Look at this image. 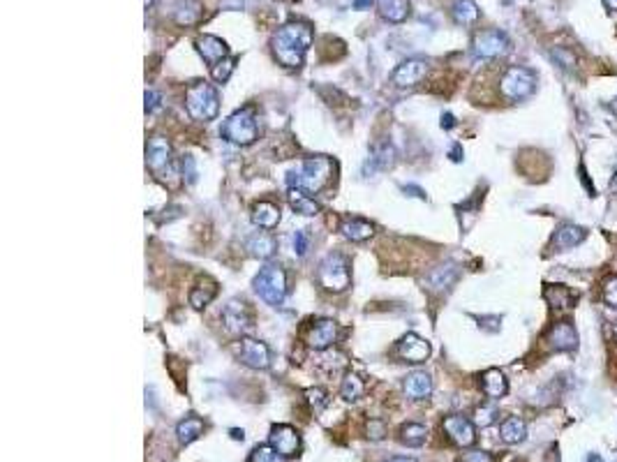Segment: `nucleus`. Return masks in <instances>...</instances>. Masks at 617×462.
I'll list each match as a JSON object with an SVG mask.
<instances>
[{
    "label": "nucleus",
    "mask_w": 617,
    "mask_h": 462,
    "mask_svg": "<svg viewBox=\"0 0 617 462\" xmlns=\"http://www.w3.org/2000/svg\"><path fill=\"white\" fill-rule=\"evenodd\" d=\"M312 45V25L307 21H289L278 28L271 37L273 56L285 67H301L307 49Z\"/></svg>",
    "instance_id": "obj_1"
},
{
    "label": "nucleus",
    "mask_w": 617,
    "mask_h": 462,
    "mask_svg": "<svg viewBox=\"0 0 617 462\" xmlns=\"http://www.w3.org/2000/svg\"><path fill=\"white\" fill-rule=\"evenodd\" d=\"M333 173H336V162H333L331 158L319 155V158L305 160L298 169L289 171L287 185L303 190V192H319L333 180Z\"/></svg>",
    "instance_id": "obj_2"
},
{
    "label": "nucleus",
    "mask_w": 617,
    "mask_h": 462,
    "mask_svg": "<svg viewBox=\"0 0 617 462\" xmlns=\"http://www.w3.org/2000/svg\"><path fill=\"white\" fill-rule=\"evenodd\" d=\"M185 109L199 123H208L220 113V95L210 83H192L185 93Z\"/></svg>",
    "instance_id": "obj_3"
},
{
    "label": "nucleus",
    "mask_w": 617,
    "mask_h": 462,
    "mask_svg": "<svg viewBox=\"0 0 617 462\" xmlns=\"http://www.w3.org/2000/svg\"><path fill=\"white\" fill-rule=\"evenodd\" d=\"M257 116L252 109H239L225 120L222 125V137L234 146H250L257 139Z\"/></svg>",
    "instance_id": "obj_4"
},
{
    "label": "nucleus",
    "mask_w": 617,
    "mask_h": 462,
    "mask_svg": "<svg viewBox=\"0 0 617 462\" xmlns=\"http://www.w3.org/2000/svg\"><path fill=\"white\" fill-rule=\"evenodd\" d=\"M252 287L254 291L259 294L261 301H266L273 308H278V305L285 301V294H287V275L280 266H264L261 271L254 275Z\"/></svg>",
    "instance_id": "obj_5"
},
{
    "label": "nucleus",
    "mask_w": 617,
    "mask_h": 462,
    "mask_svg": "<svg viewBox=\"0 0 617 462\" xmlns=\"http://www.w3.org/2000/svg\"><path fill=\"white\" fill-rule=\"evenodd\" d=\"M536 91V74L530 67H509L504 76L499 79V93L504 95L506 100L514 102H523L527 98H532Z\"/></svg>",
    "instance_id": "obj_6"
},
{
    "label": "nucleus",
    "mask_w": 617,
    "mask_h": 462,
    "mask_svg": "<svg viewBox=\"0 0 617 462\" xmlns=\"http://www.w3.org/2000/svg\"><path fill=\"white\" fill-rule=\"evenodd\" d=\"M319 282L324 284V289L329 291H345L349 287L351 282L349 264L340 252H329V255L319 261Z\"/></svg>",
    "instance_id": "obj_7"
},
{
    "label": "nucleus",
    "mask_w": 617,
    "mask_h": 462,
    "mask_svg": "<svg viewBox=\"0 0 617 462\" xmlns=\"http://www.w3.org/2000/svg\"><path fill=\"white\" fill-rule=\"evenodd\" d=\"M146 162L157 178H169L171 176V144L164 137H151V142L146 146Z\"/></svg>",
    "instance_id": "obj_8"
},
{
    "label": "nucleus",
    "mask_w": 617,
    "mask_h": 462,
    "mask_svg": "<svg viewBox=\"0 0 617 462\" xmlns=\"http://www.w3.org/2000/svg\"><path fill=\"white\" fill-rule=\"evenodd\" d=\"M472 49L479 58H499L509 51V37L502 30H495V28L481 30V33L474 35Z\"/></svg>",
    "instance_id": "obj_9"
},
{
    "label": "nucleus",
    "mask_w": 617,
    "mask_h": 462,
    "mask_svg": "<svg viewBox=\"0 0 617 462\" xmlns=\"http://www.w3.org/2000/svg\"><path fill=\"white\" fill-rule=\"evenodd\" d=\"M239 359L243 365H248L252 370H266L271 365V350L261 340L243 337L239 347Z\"/></svg>",
    "instance_id": "obj_10"
},
{
    "label": "nucleus",
    "mask_w": 617,
    "mask_h": 462,
    "mask_svg": "<svg viewBox=\"0 0 617 462\" xmlns=\"http://www.w3.org/2000/svg\"><path fill=\"white\" fill-rule=\"evenodd\" d=\"M268 444L285 458H294L301 451V434L292 425H273Z\"/></svg>",
    "instance_id": "obj_11"
},
{
    "label": "nucleus",
    "mask_w": 617,
    "mask_h": 462,
    "mask_svg": "<svg viewBox=\"0 0 617 462\" xmlns=\"http://www.w3.org/2000/svg\"><path fill=\"white\" fill-rule=\"evenodd\" d=\"M426 74H428V63H426V60L409 58V60H402V63L393 69L391 81L398 86V88H412V86H417Z\"/></svg>",
    "instance_id": "obj_12"
},
{
    "label": "nucleus",
    "mask_w": 617,
    "mask_h": 462,
    "mask_svg": "<svg viewBox=\"0 0 617 462\" xmlns=\"http://www.w3.org/2000/svg\"><path fill=\"white\" fill-rule=\"evenodd\" d=\"M444 432L448 434V439L463 449L472 446V444L477 441V428H474V423L470 418L458 416V414L444 418Z\"/></svg>",
    "instance_id": "obj_13"
},
{
    "label": "nucleus",
    "mask_w": 617,
    "mask_h": 462,
    "mask_svg": "<svg viewBox=\"0 0 617 462\" xmlns=\"http://www.w3.org/2000/svg\"><path fill=\"white\" fill-rule=\"evenodd\" d=\"M338 337V324L333 319H319L315 321V324L310 326V330H307L305 335V345L310 347V350L315 352H324L329 350V347L336 342Z\"/></svg>",
    "instance_id": "obj_14"
},
{
    "label": "nucleus",
    "mask_w": 617,
    "mask_h": 462,
    "mask_svg": "<svg viewBox=\"0 0 617 462\" xmlns=\"http://www.w3.org/2000/svg\"><path fill=\"white\" fill-rule=\"evenodd\" d=\"M222 321H225V328L229 333H245L252 324V315L248 310V305L239 299H232L222 310Z\"/></svg>",
    "instance_id": "obj_15"
},
{
    "label": "nucleus",
    "mask_w": 617,
    "mask_h": 462,
    "mask_svg": "<svg viewBox=\"0 0 617 462\" xmlns=\"http://www.w3.org/2000/svg\"><path fill=\"white\" fill-rule=\"evenodd\" d=\"M545 342L553 352H571L578 347V333L571 321H557L545 335Z\"/></svg>",
    "instance_id": "obj_16"
},
{
    "label": "nucleus",
    "mask_w": 617,
    "mask_h": 462,
    "mask_svg": "<svg viewBox=\"0 0 617 462\" xmlns=\"http://www.w3.org/2000/svg\"><path fill=\"white\" fill-rule=\"evenodd\" d=\"M585 236H587V231L583 229V226L571 224V222L560 224L557 229H555L553 238H550V250H555V252L571 250V248H576L578 243H583Z\"/></svg>",
    "instance_id": "obj_17"
},
{
    "label": "nucleus",
    "mask_w": 617,
    "mask_h": 462,
    "mask_svg": "<svg viewBox=\"0 0 617 462\" xmlns=\"http://www.w3.org/2000/svg\"><path fill=\"white\" fill-rule=\"evenodd\" d=\"M458 275H460V268H458V264H453V261H446V264L433 268V271L426 275L423 284H426L430 291H446L448 287L458 280Z\"/></svg>",
    "instance_id": "obj_18"
},
{
    "label": "nucleus",
    "mask_w": 617,
    "mask_h": 462,
    "mask_svg": "<svg viewBox=\"0 0 617 462\" xmlns=\"http://www.w3.org/2000/svg\"><path fill=\"white\" fill-rule=\"evenodd\" d=\"M398 354L407 363H423L430 356V345L417 333H407L398 342Z\"/></svg>",
    "instance_id": "obj_19"
},
{
    "label": "nucleus",
    "mask_w": 617,
    "mask_h": 462,
    "mask_svg": "<svg viewBox=\"0 0 617 462\" xmlns=\"http://www.w3.org/2000/svg\"><path fill=\"white\" fill-rule=\"evenodd\" d=\"M402 391L409 400H426L433 393V377L423 370L409 372L402 381Z\"/></svg>",
    "instance_id": "obj_20"
},
{
    "label": "nucleus",
    "mask_w": 617,
    "mask_h": 462,
    "mask_svg": "<svg viewBox=\"0 0 617 462\" xmlns=\"http://www.w3.org/2000/svg\"><path fill=\"white\" fill-rule=\"evenodd\" d=\"M195 45H197L199 56L204 58L206 63H210V65L220 63V60L227 58V54H229L227 42H225V40H220V37H215V35H201V37L195 42Z\"/></svg>",
    "instance_id": "obj_21"
},
{
    "label": "nucleus",
    "mask_w": 617,
    "mask_h": 462,
    "mask_svg": "<svg viewBox=\"0 0 617 462\" xmlns=\"http://www.w3.org/2000/svg\"><path fill=\"white\" fill-rule=\"evenodd\" d=\"M481 386H483V393L492 400H499L509 393V381L504 377V372L497 368H490L481 374Z\"/></svg>",
    "instance_id": "obj_22"
},
{
    "label": "nucleus",
    "mask_w": 617,
    "mask_h": 462,
    "mask_svg": "<svg viewBox=\"0 0 617 462\" xmlns=\"http://www.w3.org/2000/svg\"><path fill=\"white\" fill-rule=\"evenodd\" d=\"M377 7H379V16L389 23H402L412 14L409 0H379Z\"/></svg>",
    "instance_id": "obj_23"
},
{
    "label": "nucleus",
    "mask_w": 617,
    "mask_h": 462,
    "mask_svg": "<svg viewBox=\"0 0 617 462\" xmlns=\"http://www.w3.org/2000/svg\"><path fill=\"white\" fill-rule=\"evenodd\" d=\"M340 231L342 236L351 243H363L375 233V226L368 220H361V217H347V220L340 224Z\"/></svg>",
    "instance_id": "obj_24"
},
{
    "label": "nucleus",
    "mask_w": 617,
    "mask_h": 462,
    "mask_svg": "<svg viewBox=\"0 0 617 462\" xmlns=\"http://www.w3.org/2000/svg\"><path fill=\"white\" fill-rule=\"evenodd\" d=\"M543 299L550 303V308L555 310H567V308H574L576 303V296L569 287L564 284H545L543 289Z\"/></svg>",
    "instance_id": "obj_25"
},
{
    "label": "nucleus",
    "mask_w": 617,
    "mask_h": 462,
    "mask_svg": "<svg viewBox=\"0 0 617 462\" xmlns=\"http://www.w3.org/2000/svg\"><path fill=\"white\" fill-rule=\"evenodd\" d=\"M252 222L259 229H273L280 222V208L271 202H259L252 208Z\"/></svg>",
    "instance_id": "obj_26"
},
{
    "label": "nucleus",
    "mask_w": 617,
    "mask_h": 462,
    "mask_svg": "<svg viewBox=\"0 0 617 462\" xmlns=\"http://www.w3.org/2000/svg\"><path fill=\"white\" fill-rule=\"evenodd\" d=\"M287 202H289V206L294 208V213H298V215L312 217V215L319 213V204H317L315 199L307 197V192H303V190L289 187V192H287Z\"/></svg>",
    "instance_id": "obj_27"
},
{
    "label": "nucleus",
    "mask_w": 617,
    "mask_h": 462,
    "mask_svg": "<svg viewBox=\"0 0 617 462\" xmlns=\"http://www.w3.org/2000/svg\"><path fill=\"white\" fill-rule=\"evenodd\" d=\"M245 248H248V252L252 257L268 259V257H273V252H276V238H273L271 233H266V231H257V233H252V236L248 238Z\"/></svg>",
    "instance_id": "obj_28"
},
{
    "label": "nucleus",
    "mask_w": 617,
    "mask_h": 462,
    "mask_svg": "<svg viewBox=\"0 0 617 462\" xmlns=\"http://www.w3.org/2000/svg\"><path fill=\"white\" fill-rule=\"evenodd\" d=\"M206 425L201 418L197 416H188L185 421H181L179 425H176V437H179V441L183 444V446H188V444L197 441L201 434H204Z\"/></svg>",
    "instance_id": "obj_29"
},
{
    "label": "nucleus",
    "mask_w": 617,
    "mask_h": 462,
    "mask_svg": "<svg viewBox=\"0 0 617 462\" xmlns=\"http://www.w3.org/2000/svg\"><path fill=\"white\" fill-rule=\"evenodd\" d=\"M499 437L504 444H520L527 437V425L523 418L518 416H509L504 423L499 425Z\"/></svg>",
    "instance_id": "obj_30"
},
{
    "label": "nucleus",
    "mask_w": 617,
    "mask_h": 462,
    "mask_svg": "<svg viewBox=\"0 0 617 462\" xmlns=\"http://www.w3.org/2000/svg\"><path fill=\"white\" fill-rule=\"evenodd\" d=\"M174 19L181 25H195L201 19V5L197 0H179L174 7Z\"/></svg>",
    "instance_id": "obj_31"
},
{
    "label": "nucleus",
    "mask_w": 617,
    "mask_h": 462,
    "mask_svg": "<svg viewBox=\"0 0 617 462\" xmlns=\"http://www.w3.org/2000/svg\"><path fill=\"white\" fill-rule=\"evenodd\" d=\"M451 16H453L455 23L470 25L474 21H479L481 12H479V5L474 3V0H455L453 7H451Z\"/></svg>",
    "instance_id": "obj_32"
},
{
    "label": "nucleus",
    "mask_w": 617,
    "mask_h": 462,
    "mask_svg": "<svg viewBox=\"0 0 617 462\" xmlns=\"http://www.w3.org/2000/svg\"><path fill=\"white\" fill-rule=\"evenodd\" d=\"M363 391H366L363 379H361L358 374H354V372H347L345 379H342V383H340V395H342V400H347V403H354V400H358L361 395H363Z\"/></svg>",
    "instance_id": "obj_33"
},
{
    "label": "nucleus",
    "mask_w": 617,
    "mask_h": 462,
    "mask_svg": "<svg viewBox=\"0 0 617 462\" xmlns=\"http://www.w3.org/2000/svg\"><path fill=\"white\" fill-rule=\"evenodd\" d=\"M215 294H217L215 282H210V280L201 282L199 287H195V289H192V294H190V305H192V308H195V310L206 308V305L215 299Z\"/></svg>",
    "instance_id": "obj_34"
},
{
    "label": "nucleus",
    "mask_w": 617,
    "mask_h": 462,
    "mask_svg": "<svg viewBox=\"0 0 617 462\" xmlns=\"http://www.w3.org/2000/svg\"><path fill=\"white\" fill-rule=\"evenodd\" d=\"M428 439V428L421 423H407L400 428V441L407 446H423Z\"/></svg>",
    "instance_id": "obj_35"
},
{
    "label": "nucleus",
    "mask_w": 617,
    "mask_h": 462,
    "mask_svg": "<svg viewBox=\"0 0 617 462\" xmlns=\"http://www.w3.org/2000/svg\"><path fill=\"white\" fill-rule=\"evenodd\" d=\"M236 63H239V58H222L220 63L210 65V76H213L217 83L229 81V76H232V72L236 69Z\"/></svg>",
    "instance_id": "obj_36"
},
{
    "label": "nucleus",
    "mask_w": 617,
    "mask_h": 462,
    "mask_svg": "<svg viewBox=\"0 0 617 462\" xmlns=\"http://www.w3.org/2000/svg\"><path fill=\"white\" fill-rule=\"evenodd\" d=\"M250 462H287V458L282 456V453H278L268 444V446H257V449H254Z\"/></svg>",
    "instance_id": "obj_37"
},
{
    "label": "nucleus",
    "mask_w": 617,
    "mask_h": 462,
    "mask_svg": "<svg viewBox=\"0 0 617 462\" xmlns=\"http://www.w3.org/2000/svg\"><path fill=\"white\" fill-rule=\"evenodd\" d=\"M370 162H373L377 169H386V167H391V164H393V148H391L389 144L379 146L377 151L373 153V158H370Z\"/></svg>",
    "instance_id": "obj_38"
},
{
    "label": "nucleus",
    "mask_w": 617,
    "mask_h": 462,
    "mask_svg": "<svg viewBox=\"0 0 617 462\" xmlns=\"http://www.w3.org/2000/svg\"><path fill=\"white\" fill-rule=\"evenodd\" d=\"M181 173H183V180L188 183V185H195V183H197L199 171H197V162H195V158H192V155H183V160H181Z\"/></svg>",
    "instance_id": "obj_39"
},
{
    "label": "nucleus",
    "mask_w": 617,
    "mask_h": 462,
    "mask_svg": "<svg viewBox=\"0 0 617 462\" xmlns=\"http://www.w3.org/2000/svg\"><path fill=\"white\" fill-rule=\"evenodd\" d=\"M305 398H307V403L312 405V409H315L317 414H319L322 409L329 405V398H326V393H324L322 388H307L305 391Z\"/></svg>",
    "instance_id": "obj_40"
},
{
    "label": "nucleus",
    "mask_w": 617,
    "mask_h": 462,
    "mask_svg": "<svg viewBox=\"0 0 617 462\" xmlns=\"http://www.w3.org/2000/svg\"><path fill=\"white\" fill-rule=\"evenodd\" d=\"M499 412L495 407H481L477 412V425H481V428H488V425H492L497 421Z\"/></svg>",
    "instance_id": "obj_41"
},
{
    "label": "nucleus",
    "mask_w": 617,
    "mask_h": 462,
    "mask_svg": "<svg viewBox=\"0 0 617 462\" xmlns=\"http://www.w3.org/2000/svg\"><path fill=\"white\" fill-rule=\"evenodd\" d=\"M604 301L608 305H613V308H617V275L604 284Z\"/></svg>",
    "instance_id": "obj_42"
},
{
    "label": "nucleus",
    "mask_w": 617,
    "mask_h": 462,
    "mask_svg": "<svg viewBox=\"0 0 617 462\" xmlns=\"http://www.w3.org/2000/svg\"><path fill=\"white\" fill-rule=\"evenodd\" d=\"M144 100H146V113H153V111L160 109V104H162V95L157 93V91H153V88H146Z\"/></svg>",
    "instance_id": "obj_43"
},
{
    "label": "nucleus",
    "mask_w": 617,
    "mask_h": 462,
    "mask_svg": "<svg viewBox=\"0 0 617 462\" xmlns=\"http://www.w3.org/2000/svg\"><path fill=\"white\" fill-rule=\"evenodd\" d=\"M460 462H492V456L486 451H467L460 456Z\"/></svg>",
    "instance_id": "obj_44"
},
{
    "label": "nucleus",
    "mask_w": 617,
    "mask_h": 462,
    "mask_svg": "<svg viewBox=\"0 0 617 462\" xmlns=\"http://www.w3.org/2000/svg\"><path fill=\"white\" fill-rule=\"evenodd\" d=\"M294 252L298 257L307 255V233L305 231H296L294 233Z\"/></svg>",
    "instance_id": "obj_45"
},
{
    "label": "nucleus",
    "mask_w": 617,
    "mask_h": 462,
    "mask_svg": "<svg viewBox=\"0 0 617 462\" xmlns=\"http://www.w3.org/2000/svg\"><path fill=\"white\" fill-rule=\"evenodd\" d=\"M553 56H555V60H557V63H560L562 67H567V69H574V65H576V58H574V54H569V51L560 49V51H553Z\"/></svg>",
    "instance_id": "obj_46"
},
{
    "label": "nucleus",
    "mask_w": 617,
    "mask_h": 462,
    "mask_svg": "<svg viewBox=\"0 0 617 462\" xmlns=\"http://www.w3.org/2000/svg\"><path fill=\"white\" fill-rule=\"evenodd\" d=\"M368 437H373V439H382L384 437V432H386V428H384V423L382 421H370V425H368Z\"/></svg>",
    "instance_id": "obj_47"
},
{
    "label": "nucleus",
    "mask_w": 617,
    "mask_h": 462,
    "mask_svg": "<svg viewBox=\"0 0 617 462\" xmlns=\"http://www.w3.org/2000/svg\"><path fill=\"white\" fill-rule=\"evenodd\" d=\"M375 5V0H354V7L356 10H370Z\"/></svg>",
    "instance_id": "obj_48"
},
{
    "label": "nucleus",
    "mask_w": 617,
    "mask_h": 462,
    "mask_svg": "<svg viewBox=\"0 0 617 462\" xmlns=\"http://www.w3.org/2000/svg\"><path fill=\"white\" fill-rule=\"evenodd\" d=\"M453 125H455V120H453L451 113H444V116H442V127L444 129H451Z\"/></svg>",
    "instance_id": "obj_49"
},
{
    "label": "nucleus",
    "mask_w": 617,
    "mask_h": 462,
    "mask_svg": "<svg viewBox=\"0 0 617 462\" xmlns=\"http://www.w3.org/2000/svg\"><path fill=\"white\" fill-rule=\"evenodd\" d=\"M460 155H463L460 146H453V151H451V160H453V162H460V160H463Z\"/></svg>",
    "instance_id": "obj_50"
},
{
    "label": "nucleus",
    "mask_w": 617,
    "mask_h": 462,
    "mask_svg": "<svg viewBox=\"0 0 617 462\" xmlns=\"http://www.w3.org/2000/svg\"><path fill=\"white\" fill-rule=\"evenodd\" d=\"M604 5L608 7V10H613V12L617 10V0H604Z\"/></svg>",
    "instance_id": "obj_51"
},
{
    "label": "nucleus",
    "mask_w": 617,
    "mask_h": 462,
    "mask_svg": "<svg viewBox=\"0 0 617 462\" xmlns=\"http://www.w3.org/2000/svg\"><path fill=\"white\" fill-rule=\"evenodd\" d=\"M587 462H601V458H599L596 453H589V456H587Z\"/></svg>",
    "instance_id": "obj_52"
},
{
    "label": "nucleus",
    "mask_w": 617,
    "mask_h": 462,
    "mask_svg": "<svg viewBox=\"0 0 617 462\" xmlns=\"http://www.w3.org/2000/svg\"><path fill=\"white\" fill-rule=\"evenodd\" d=\"M389 462H417V460H412V458H391Z\"/></svg>",
    "instance_id": "obj_53"
},
{
    "label": "nucleus",
    "mask_w": 617,
    "mask_h": 462,
    "mask_svg": "<svg viewBox=\"0 0 617 462\" xmlns=\"http://www.w3.org/2000/svg\"><path fill=\"white\" fill-rule=\"evenodd\" d=\"M613 109H615V111H617V100H615V102H613Z\"/></svg>",
    "instance_id": "obj_54"
}]
</instances>
